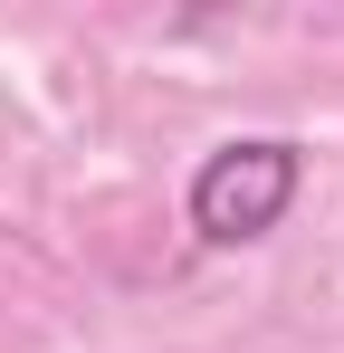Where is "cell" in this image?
<instances>
[{"mask_svg": "<svg viewBox=\"0 0 344 353\" xmlns=\"http://www.w3.org/2000/svg\"><path fill=\"white\" fill-rule=\"evenodd\" d=\"M296 143L278 134H239L220 143L201 172H191V230L211 239V248H239V239H268L287 220V201H296Z\"/></svg>", "mask_w": 344, "mask_h": 353, "instance_id": "6da1fadb", "label": "cell"}]
</instances>
